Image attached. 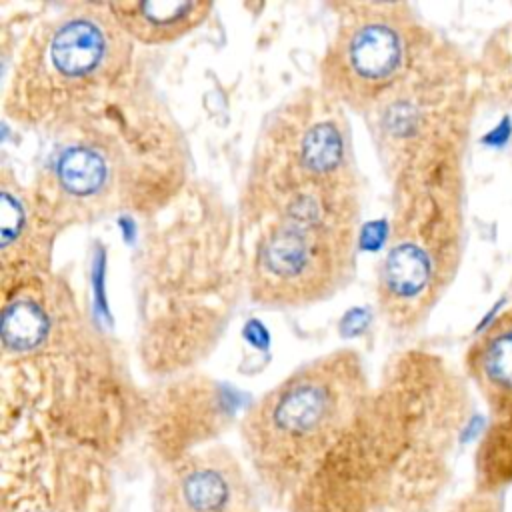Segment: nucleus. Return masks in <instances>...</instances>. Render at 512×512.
Here are the masks:
<instances>
[{
  "label": "nucleus",
  "instance_id": "20e7f679",
  "mask_svg": "<svg viewBox=\"0 0 512 512\" xmlns=\"http://www.w3.org/2000/svg\"><path fill=\"white\" fill-rule=\"evenodd\" d=\"M44 134L48 154L30 186L62 228L114 214L150 220L190 186L182 132L138 74Z\"/></svg>",
  "mask_w": 512,
  "mask_h": 512
},
{
  "label": "nucleus",
  "instance_id": "f03ea898",
  "mask_svg": "<svg viewBox=\"0 0 512 512\" xmlns=\"http://www.w3.org/2000/svg\"><path fill=\"white\" fill-rule=\"evenodd\" d=\"M360 174L348 110L318 86L264 118L238 194L248 298L290 310L338 294L356 272Z\"/></svg>",
  "mask_w": 512,
  "mask_h": 512
},
{
  "label": "nucleus",
  "instance_id": "39448f33",
  "mask_svg": "<svg viewBox=\"0 0 512 512\" xmlns=\"http://www.w3.org/2000/svg\"><path fill=\"white\" fill-rule=\"evenodd\" d=\"M180 208L182 214L176 210L150 238L152 246H142V254L152 258H140L138 270L140 354L156 376L170 378L186 374L210 354L226 328L238 284L246 290L238 220L228 212L210 216L208 200H198L188 218L186 192L180 196Z\"/></svg>",
  "mask_w": 512,
  "mask_h": 512
},
{
  "label": "nucleus",
  "instance_id": "ddd939ff",
  "mask_svg": "<svg viewBox=\"0 0 512 512\" xmlns=\"http://www.w3.org/2000/svg\"><path fill=\"white\" fill-rule=\"evenodd\" d=\"M108 10L134 44L174 42L198 28L210 14V2L192 0H126L108 2Z\"/></svg>",
  "mask_w": 512,
  "mask_h": 512
},
{
  "label": "nucleus",
  "instance_id": "9d476101",
  "mask_svg": "<svg viewBox=\"0 0 512 512\" xmlns=\"http://www.w3.org/2000/svg\"><path fill=\"white\" fill-rule=\"evenodd\" d=\"M234 418L236 400L222 382L186 372L146 394L142 436L158 468L216 444Z\"/></svg>",
  "mask_w": 512,
  "mask_h": 512
},
{
  "label": "nucleus",
  "instance_id": "0eeeda50",
  "mask_svg": "<svg viewBox=\"0 0 512 512\" xmlns=\"http://www.w3.org/2000/svg\"><path fill=\"white\" fill-rule=\"evenodd\" d=\"M462 154L442 152L390 178L392 218L376 300L394 330L418 328L456 276L464 248Z\"/></svg>",
  "mask_w": 512,
  "mask_h": 512
},
{
  "label": "nucleus",
  "instance_id": "9b49d317",
  "mask_svg": "<svg viewBox=\"0 0 512 512\" xmlns=\"http://www.w3.org/2000/svg\"><path fill=\"white\" fill-rule=\"evenodd\" d=\"M256 480L216 442L156 468L152 512H262Z\"/></svg>",
  "mask_w": 512,
  "mask_h": 512
},
{
  "label": "nucleus",
  "instance_id": "2eb2a0df",
  "mask_svg": "<svg viewBox=\"0 0 512 512\" xmlns=\"http://www.w3.org/2000/svg\"><path fill=\"white\" fill-rule=\"evenodd\" d=\"M476 80L478 96L512 106V24L502 26L486 40L476 66Z\"/></svg>",
  "mask_w": 512,
  "mask_h": 512
},
{
  "label": "nucleus",
  "instance_id": "423d86ee",
  "mask_svg": "<svg viewBox=\"0 0 512 512\" xmlns=\"http://www.w3.org/2000/svg\"><path fill=\"white\" fill-rule=\"evenodd\" d=\"M134 46L108 2L66 4L42 18L20 44L4 114L42 134L66 124L136 76Z\"/></svg>",
  "mask_w": 512,
  "mask_h": 512
},
{
  "label": "nucleus",
  "instance_id": "f257e3e1",
  "mask_svg": "<svg viewBox=\"0 0 512 512\" xmlns=\"http://www.w3.org/2000/svg\"><path fill=\"white\" fill-rule=\"evenodd\" d=\"M466 414V386L440 356L404 350L372 376L344 348L264 392L238 430L278 512H430Z\"/></svg>",
  "mask_w": 512,
  "mask_h": 512
},
{
  "label": "nucleus",
  "instance_id": "7ed1b4c3",
  "mask_svg": "<svg viewBox=\"0 0 512 512\" xmlns=\"http://www.w3.org/2000/svg\"><path fill=\"white\" fill-rule=\"evenodd\" d=\"M146 394L58 274L4 292L2 444L92 454L108 464L144 430Z\"/></svg>",
  "mask_w": 512,
  "mask_h": 512
},
{
  "label": "nucleus",
  "instance_id": "1a4fd4ad",
  "mask_svg": "<svg viewBox=\"0 0 512 512\" xmlns=\"http://www.w3.org/2000/svg\"><path fill=\"white\" fill-rule=\"evenodd\" d=\"M338 20L320 64L318 88L366 116L416 62L432 30L404 2L336 4Z\"/></svg>",
  "mask_w": 512,
  "mask_h": 512
},
{
  "label": "nucleus",
  "instance_id": "f8f14e48",
  "mask_svg": "<svg viewBox=\"0 0 512 512\" xmlns=\"http://www.w3.org/2000/svg\"><path fill=\"white\" fill-rule=\"evenodd\" d=\"M62 226L48 214L30 184L2 170V292L52 272L50 254Z\"/></svg>",
  "mask_w": 512,
  "mask_h": 512
},
{
  "label": "nucleus",
  "instance_id": "4468645a",
  "mask_svg": "<svg viewBox=\"0 0 512 512\" xmlns=\"http://www.w3.org/2000/svg\"><path fill=\"white\" fill-rule=\"evenodd\" d=\"M466 364L492 418H512V308L470 346Z\"/></svg>",
  "mask_w": 512,
  "mask_h": 512
},
{
  "label": "nucleus",
  "instance_id": "6e6552de",
  "mask_svg": "<svg viewBox=\"0 0 512 512\" xmlns=\"http://www.w3.org/2000/svg\"><path fill=\"white\" fill-rule=\"evenodd\" d=\"M472 76L460 50L434 32L402 80L364 116L388 178L466 146L478 96Z\"/></svg>",
  "mask_w": 512,
  "mask_h": 512
}]
</instances>
